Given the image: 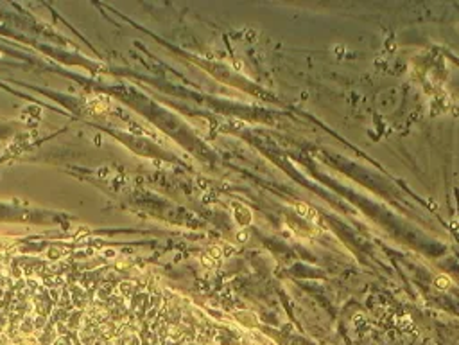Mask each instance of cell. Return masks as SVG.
<instances>
[{"label":"cell","instance_id":"8992f818","mask_svg":"<svg viewBox=\"0 0 459 345\" xmlns=\"http://www.w3.org/2000/svg\"><path fill=\"white\" fill-rule=\"evenodd\" d=\"M212 254H214L216 257H221V256H223V250H219V248L216 246V248H212Z\"/></svg>","mask_w":459,"mask_h":345},{"label":"cell","instance_id":"3957f363","mask_svg":"<svg viewBox=\"0 0 459 345\" xmlns=\"http://www.w3.org/2000/svg\"><path fill=\"white\" fill-rule=\"evenodd\" d=\"M203 265H205V266H210V268H212V266H214V257H210V256H208V257H203Z\"/></svg>","mask_w":459,"mask_h":345},{"label":"cell","instance_id":"277c9868","mask_svg":"<svg viewBox=\"0 0 459 345\" xmlns=\"http://www.w3.org/2000/svg\"><path fill=\"white\" fill-rule=\"evenodd\" d=\"M237 239L244 243V241H246V239H248V232H244V230H242V232H239V236H237Z\"/></svg>","mask_w":459,"mask_h":345},{"label":"cell","instance_id":"7a4b0ae2","mask_svg":"<svg viewBox=\"0 0 459 345\" xmlns=\"http://www.w3.org/2000/svg\"><path fill=\"white\" fill-rule=\"evenodd\" d=\"M309 208H310V207H309V205H307V204H296V205H294V210H296V212H298V214H300L301 217H305V219H307V214H309Z\"/></svg>","mask_w":459,"mask_h":345},{"label":"cell","instance_id":"5b68a950","mask_svg":"<svg viewBox=\"0 0 459 345\" xmlns=\"http://www.w3.org/2000/svg\"><path fill=\"white\" fill-rule=\"evenodd\" d=\"M225 248H226V256H231V254H233V250H235L231 245H225Z\"/></svg>","mask_w":459,"mask_h":345},{"label":"cell","instance_id":"6da1fadb","mask_svg":"<svg viewBox=\"0 0 459 345\" xmlns=\"http://www.w3.org/2000/svg\"><path fill=\"white\" fill-rule=\"evenodd\" d=\"M434 286H436L438 289H447V288L450 286V280L447 279V277H443V275H440V277H436Z\"/></svg>","mask_w":459,"mask_h":345}]
</instances>
